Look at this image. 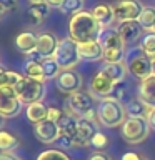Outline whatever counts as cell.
Here are the masks:
<instances>
[{"label": "cell", "mask_w": 155, "mask_h": 160, "mask_svg": "<svg viewBox=\"0 0 155 160\" xmlns=\"http://www.w3.org/2000/svg\"><path fill=\"white\" fill-rule=\"evenodd\" d=\"M102 25L98 20L93 17L92 12L88 10H80L68 20V37L75 43H85L98 40V35L102 32Z\"/></svg>", "instance_id": "obj_1"}, {"label": "cell", "mask_w": 155, "mask_h": 160, "mask_svg": "<svg viewBox=\"0 0 155 160\" xmlns=\"http://www.w3.org/2000/svg\"><path fill=\"white\" fill-rule=\"evenodd\" d=\"M67 113L75 118H87L98 123V113L95 97L90 92H75L67 97Z\"/></svg>", "instance_id": "obj_2"}, {"label": "cell", "mask_w": 155, "mask_h": 160, "mask_svg": "<svg viewBox=\"0 0 155 160\" xmlns=\"http://www.w3.org/2000/svg\"><path fill=\"white\" fill-rule=\"evenodd\" d=\"M97 113H98V122L103 127H108V128L122 127L125 123V120L128 118L125 103H122L120 100L113 98V97L100 100L97 105Z\"/></svg>", "instance_id": "obj_3"}, {"label": "cell", "mask_w": 155, "mask_h": 160, "mask_svg": "<svg viewBox=\"0 0 155 160\" xmlns=\"http://www.w3.org/2000/svg\"><path fill=\"white\" fill-rule=\"evenodd\" d=\"M125 63H127L128 73H132L138 80H145L153 75V62L140 47H132L128 50L125 55Z\"/></svg>", "instance_id": "obj_4"}, {"label": "cell", "mask_w": 155, "mask_h": 160, "mask_svg": "<svg viewBox=\"0 0 155 160\" xmlns=\"http://www.w3.org/2000/svg\"><path fill=\"white\" fill-rule=\"evenodd\" d=\"M150 123L148 118L143 117H128L125 120V123L122 125V130H120V135L127 143L137 145L142 143L148 138L150 135Z\"/></svg>", "instance_id": "obj_5"}, {"label": "cell", "mask_w": 155, "mask_h": 160, "mask_svg": "<svg viewBox=\"0 0 155 160\" xmlns=\"http://www.w3.org/2000/svg\"><path fill=\"white\" fill-rule=\"evenodd\" d=\"M13 92L17 93V97L20 98V102L23 105H28L33 102H42L45 97V83L23 75V78L15 85Z\"/></svg>", "instance_id": "obj_6"}, {"label": "cell", "mask_w": 155, "mask_h": 160, "mask_svg": "<svg viewBox=\"0 0 155 160\" xmlns=\"http://www.w3.org/2000/svg\"><path fill=\"white\" fill-rule=\"evenodd\" d=\"M53 58L57 60V63L60 65V68H62V70H73L78 65V62H80L77 43H75L70 37L60 38Z\"/></svg>", "instance_id": "obj_7"}, {"label": "cell", "mask_w": 155, "mask_h": 160, "mask_svg": "<svg viewBox=\"0 0 155 160\" xmlns=\"http://www.w3.org/2000/svg\"><path fill=\"white\" fill-rule=\"evenodd\" d=\"M142 10H143V5L140 0H117L113 3L115 18H117L118 23L138 20Z\"/></svg>", "instance_id": "obj_8"}, {"label": "cell", "mask_w": 155, "mask_h": 160, "mask_svg": "<svg viewBox=\"0 0 155 160\" xmlns=\"http://www.w3.org/2000/svg\"><path fill=\"white\" fill-rule=\"evenodd\" d=\"M55 85L62 93L72 95L75 92H80L83 87V80L82 75H80L77 70H62L58 73V77L55 78Z\"/></svg>", "instance_id": "obj_9"}, {"label": "cell", "mask_w": 155, "mask_h": 160, "mask_svg": "<svg viewBox=\"0 0 155 160\" xmlns=\"http://www.w3.org/2000/svg\"><path fill=\"white\" fill-rule=\"evenodd\" d=\"M115 85H117V83H113L112 80H110V78L107 77V75H105V73L102 72V70H98V72L95 73L92 78H90L88 92L92 93L95 98L103 100V98L112 97Z\"/></svg>", "instance_id": "obj_10"}, {"label": "cell", "mask_w": 155, "mask_h": 160, "mask_svg": "<svg viewBox=\"0 0 155 160\" xmlns=\"http://www.w3.org/2000/svg\"><path fill=\"white\" fill-rule=\"evenodd\" d=\"M23 103L20 102L13 88H0V113L7 118H13L22 112Z\"/></svg>", "instance_id": "obj_11"}, {"label": "cell", "mask_w": 155, "mask_h": 160, "mask_svg": "<svg viewBox=\"0 0 155 160\" xmlns=\"http://www.w3.org/2000/svg\"><path fill=\"white\" fill-rule=\"evenodd\" d=\"M100 132L98 130V123L92 122L87 118H78L77 122V137H75V145L73 148H80V147H90L92 138Z\"/></svg>", "instance_id": "obj_12"}, {"label": "cell", "mask_w": 155, "mask_h": 160, "mask_svg": "<svg viewBox=\"0 0 155 160\" xmlns=\"http://www.w3.org/2000/svg\"><path fill=\"white\" fill-rule=\"evenodd\" d=\"M77 122L78 118L72 117V115L65 113V117L58 122L60 135L57 142L65 148H72L75 145V137H77Z\"/></svg>", "instance_id": "obj_13"}, {"label": "cell", "mask_w": 155, "mask_h": 160, "mask_svg": "<svg viewBox=\"0 0 155 160\" xmlns=\"http://www.w3.org/2000/svg\"><path fill=\"white\" fill-rule=\"evenodd\" d=\"M33 133L42 143H55L58 140L60 135V128L57 122H52V120H43V122L37 123L33 127Z\"/></svg>", "instance_id": "obj_14"}, {"label": "cell", "mask_w": 155, "mask_h": 160, "mask_svg": "<svg viewBox=\"0 0 155 160\" xmlns=\"http://www.w3.org/2000/svg\"><path fill=\"white\" fill-rule=\"evenodd\" d=\"M58 40L57 35L52 32H42L38 33V43H37V52L33 55L38 58H48L55 55V50L58 47Z\"/></svg>", "instance_id": "obj_15"}, {"label": "cell", "mask_w": 155, "mask_h": 160, "mask_svg": "<svg viewBox=\"0 0 155 160\" xmlns=\"http://www.w3.org/2000/svg\"><path fill=\"white\" fill-rule=\"evenodd\" d=\"M37 43H38V35L35 32H32V30H23V32H20L13 40L15 48H17L20 53L28 55V57H32V55L37 52Z\"/></svg>", "instance_id": "obj_16"}, {"label": "cell", "mask_w": 155, "mask_h": 160, "mask_svg": "<svg viewBox=\"0 0 155 160\" xmlns=\"http://www.w3.org/2000/svg\"><path fill=\"white\" fill-rule=\"evenodd\" d=\"M98 43L103 50H113V48H127V43L120 37L118 30L113 27H103L98 35Z\"/></svg>", "instance_id": "obj_17"}, {"label": "cell", "mask_w": 155, "mask_h": 160, "mask_svg": "<svg viewBox=\"0 0 155 160\" xmlns=\"http://www.w3.org/2000/svg\"><path fill=\"white\" fill-rule=\"evenodd\" d=\"M117 30H118L120 37L123 38L125 43H133V42H137V40H140V38L143 37V33H145V30L140 27V23L137 22V20L118 23Z\"/></svg>", "instance_id": "obj_18"}, {"label": "cell", "mask_w": 155, "mask_h": 160, "mask_svg": "<svg viewBox=\"0 0 155 160\" xmlns=\"http://www.w3.org/2000/svg\"><path fill=\"white\" fill-rule=\"evenodd\" d=\"M80 60H87V62H98L103 60V48L98 43V40L93 42H85V43H77Z\"/></svg>", "instance_id": "obj_19"}, {"label": "cell", "mask_w": 155, "mask_h": 160, "mask_svg": "<svg viewBox=\"0 0 155 160\" xmlns=\"http://www.w3.org/2000/svg\"><path fill=\"white\" fill-rule=\"evenodd\" d=\"M125 108H127V113L128 117H143V118H148L150 113H152L153 107L148 105L143 98H140L138 95L137 97H132L125 103Z\"/></svg>", "instance_id": "obj_20"}, {"label": "cell", "mask_w": 155, "mask_h": 160, "mask_svg": "<svg viewBox=\"0 0 155 160\" xmlns=\"http://www.w3.org/2000/svg\"><path fill=\"white\" fill-rule=\"evenodd\" d=\"M102 72L107 75V77L112 80L113 83H122L127 78L128 68L125 62H117V63H103L102 65Z\"/></svg>", "instance_id": "obj_21"}, {"label": "cell", "mask_w": 155, "mask_h": 160, "mask_svg": "<svg viewBox=\"0 0 155 160\" xmlns=\"http://www.w3.org/2000/svg\"><path fill=\"white\" fill-rule=\"evenodd\" d=\"M50 5L47 2H40V3H30L27 8V18L30 25H40L43 23V20L48 17L50 13Z\"/></svg>", "instance_id": "obj_22"}, {"label": "cell", "mask_w": 155, "mask_h": 160, "mask_svg": "<svg viewBox=\"0 0 155 160\" xmlns=\"http://www.w3.org/2000/svg\"><path fill=\"white\" fill-rule=\"evenodd\" d=\"M93 17L98 20V23L102 27H112L113 22H117L115 18V12H113V5H108V3H98L95 5L93 10H92Z\"/></svg>", "instance_id": "obj_23"}, {"label": "cell", "mask_w": 155, "mask_h": 160, "mask_svg": "<svg viewBox=\"0 0 155 160\" xmlns=\"http://www.w3.org/2000/svg\"><path fill=\"white\" fill-rule=\"evenodd\" d=\"M23 75L28 78L43 82V83L47 82V78H45V75H43V68H42V58L32 55V57L23 63Z\"/></svg>", "instance_id": "obj_24"}, {"label": "cell", "mask_w": 155, "mask_h": 160, "mask_svg": "<svg viewBox=\"0 0 155 160\" xmlns=\"http://www.w3.org/2000/svg\"><path fill=\"white\" fill-rule=\"evenodd\" d=\"M25 115H27V120L30 123L37 125L43 120H47V115H48V107L45 105L43 102H33V103H28L25 107Z\"/></svg>", "instance_id": "obj_25"}, {"label": "cell", "mask_w": 155, "mask_h": 160, "mask_svg": "<svg viewBox=\"0 0 155 160\" xmlns=\"http://www.w3.org/2000/svg\"><path fill=\"white\" fill-rule=\"evenodd\" d=\"M138 97L143 98L148 105H152V107L155 108V75H150L148 78L140 80Z\"/></svg>", "instance_id": "obj_26"}, {"label": "cell", "mask_w": 155, "mask_h": 160, "mask_svg": "<svg viewBox=\"0 0 155 160\" xmlns=\"http://www.w3.org/2000/svg\"><path fill=\"white\" fill-rule=\"evenodd\" d=\"M20 145V138L8 130H0V152H13Z\"/></svg>", "instance_id": "obj_27"}, {"label": "cell", "mask_w": 155, "mask_h": 160, "mask_svg": "<svg viewBox=\"0 0 155 160\" xmlns=\"http://www.w3.org/2000/svg\"><path fill=\"white\" fill-rule=\"evenodd\" d=\"M137 22L140 23V27H142L145 32H150V30L155 28V7L153 5L143 7V10H142V13H140Z\"/></svg>", "instance_id": "obj_28"}, {"label": "cell", "mask_w": 155, "mask_h": 160, "mask_svg": "<svg viewBox=\"0 0 155 160\" xmlns=\"http://www.w3.org/2000/svg\"><path fill=\"white\" fill-rule=\"evenodd\" d=\"M138 47L148 55V58L152 60V62H155V30H150V32L143 33V37L140 38Z\"/></svg>", "instance_id": "obj_29"}, {"label": "cell", "mask_w": 155, "mask_h": 160, "mask_svg": "<svg viewBox=\"0 0 155 160\" xmlns=\"http://www.w3.org/2000/svg\"><path fill=\"white\" fill-rule=\"evenodd\" d=\"M42 68H43V75L47 80H55L58 77V73L62 72L60 65L57 63V60L53 57H48V58H42Z\"/></svg>", "instance_id": "obj_30"}, {"label": "cell", "mask_w": 155, "mask_h": 160, "mask_svg": "<svg viewBox=\"0 0 155 160\" xmlns=\"http://www.w3.org/2000/svg\"><path fill=\"white\" fill-rule=\"evenodd\" d=\"M22 78H23L22 73L15 72V70H5L2 75V80H0V88H15V85Z\"/></svg>", "instance_id": "obj_31"}, {"label": "cell", "mask_w": 155, "mask_h": 160, "mask_svg": "<svg viewBox=\"0 0 155 160\" xmlns=\"http://www.w3.org/2000/svg\"><path fill=\"white\" fill-rule=\"evenodd\" d=\"M83 2L85 0H65V2L60 5V12L63 15H75L78 13L80 10H83Z\"/></svg>", "instance_id": "obj_32"}, {"label": "cell", "mask_w": 155, "mask_h": 160, "mask_svg": "<svg viewBox=\"0 0 155 160\" xmlns=\"http://www.w3.org/2000/svg\"><path fill=\"white\" fill-rule=\"evenodd\" d=\"M37 160H72V158H70L63 150L48 148V150H43L42 153H38Z\"/></svg>", "instance_id": "obj_33"}, {"label": "cell", "mask_w": 155, "mask_h": 160, "mask_svg": "<svg viewBox=\"0 0 155 160\" xmlns=\"http://www.w3.org/2000/svg\"><path fill=\"white\" fill-rule=\"evenodd\" d=\"M108 145V137L105 133H102V132H98L95 137L92 138V143H90V147L92 148H95L98 152V150H103L105 147Z\"/></svg>", "instance_id": "obj_34"}, {"label": "cell", "mask_w": 155, "mask_h": 160, "mask_svg": "<svg viewBox=\"0 0 155 160\" xmlns=\"http://www.w3.org/2000/svg\"><path fill=\"white\" fill-rule=\"evenodd\" d=\"M65 117V112L58 107H48V115H47V120H52V122H60Z\"/></svg>", "instance_id": "obj_35"}, {"label": "cell", "mask_w": 155, "mask_h": 160, "mask_svg": "<svg viewBox=\"0 0 155 160\" xmlns=\"http://www.w3.org/2000/svg\"><path fill=\"white\" fill-rule=\"evenodd\" d=\"M0 7H2L5 12H13V10L18 7V0H0Z\"/></svg>", "instance_id": "obj_36"}, {"label": "cell", "mask_w": 155, "mask_h": 160, "mask_svg": "<svg viewBox=\"0 0 155 160\" xmlns=\"http://www.w3.org/2000/svg\"><path fill=\"white\" fill-rule=\"evenodd\" d=\"M88 160H112V158H110V155L103 153V152H93L88 157Z\"/></svg>", "instance_id": "obj_37"}, {"label": "cell", "mask_w": 155, "mask_h": 160, "mask_svg": "<svg viewBox=\"0 0 155 160\" xmlns=\"http://www.w3.org/2000/svg\"><path fill=\"white\" fill-rule=\"evenodd\" d=\"M0 160H22L13 152H0Z\"/></svg>", "instance_id": "obj_38"}, {"label": "cell", "mask_w": 155, "mask_h": 160, "mask_svg": "<svg viewBox=\"0 0 155 160\" xmlns=\"http://www.w3.org/2000/svg\"><path fill=\"white\" fill-rule=\"evenodd\" d=\"M45 2H47L50 7H57V8H60V5H62L65 0H45Z\"/></svg>", "instance_id": "obj_39"}, {"label": "cell", "mask_w": 155, "mask_h": 160, "mask_svg": "<svg viewBox=\"0 0 155 160\" xmlns=\"http://www.w3.org/2000/svg\"><path fill=\"white\" fill-rule=\"evenodd\" d=\"M148 123H150V127L155 130V108L152 110V113H150V117H148Z\"/></svg>", "instance_id": "obj_40"}, {"label": "cell", "mask_w": 155, "mask_h": 160, "mask_svg": "<svg viewBox=\"0 0 155 160\" xmlns=\"http://www.w3.org/2000/svg\"><path fill=\"white\" fill-rule=\"evenodd\" d=\"M7 122V117H3L2 113H0V130H3V125Z\"/></svg>", "instance_id": "obj_41"}, {"label": "cell", "mask_w": 155, "mask_h": 160, "mask_svg": "<svg viewBox=\"0 0 155 160\" xmlns=\"http://www.w3.org/2000/svg\"><path fill=\"white\" fill-rule=\"evenodd\" d=\"M40 2H45V0H28V3H40Z\"/></svg>", "instance_id": "obj_42"}, {"label": "cell", "mask_w": 155, "mask_h": 160, "mask_svg": "<svg viewBox=\"0 0 155 160\" xmlns=\"http://www.w3.org/2000/svg\"><path fill=\"white\" fill-rule=\"evenodd\" d=\"M3 72H5V68L2 67V65H0V80H2V75H3Z\"/></svg>", "instance_id": "obj_43"}, {"label": "cell", "mask_w": 155, "mask_h": 160, "mask_svg": "<svg viewBox=\"0 0 155 160\" xmlns=\"http://www.w3.org/2000/svg\"><path fill=\"white\" fill-rule=\"evenodd\" d=\"M3 12H5V10H3L2 7H0V18H2V15H3Z\"/></svg>", "instance_id": "obj_44"}, {"label": "cell", "mask_w": 155, "mask_h": 160, "mask_svg": "<svg viewBox=\"0 0 155 160\" xmlns=\"http://www.w3.org/2000/svg\"><path fill=\"white\" fill-rule=\"evenodd\" d=\"M138 160H148V158H147V157H143V155H140V158H138Z\"/></svg>", "instance_id": "obj_45"}, {"label": "cell", "mask_w": 155, "mask_h": 160, "mask_svg": "<svg viewBox=\"0 0 155 160\" xmlns=\"http://www.w3.org/2000/svg\"><path fill=\"white\" fill-rule=\"evenodd\" d=\"M153 75H155V62H153Z\"/></svg>", "instance_id": "obj_46"}, {"label": "cell", "mask_w": 155, "mask_h": 160, "mask_svg": "<svg viewBox=\"0 0 155 160\" xmlns=\"http://www.w3.org/2000/svg\"><path fill=\"white\" fill-rule=\"evenodd\" d=\"M153 30H155V28H153Z\"/></svg>", "instance_id": "obj_47"}]
</instances>
